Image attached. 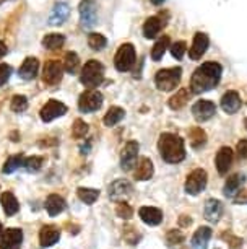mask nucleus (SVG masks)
Segmentation results:
<instances>
[{"mask_svg":"<svg viewBox=\"0 0 247 249\" xmlns=\"http://www.w3.org/2000/svg\"><path fill=\"white\" fill-rule=\"evenodd\" d=\"M210 238H212V228L200 227L192 236V241H190V244H192L194 249H207Z\"/></svg>","mask_w":247,"mask_h":249,"instance_id":"obj_24","label":"nucleus"},{"mask_svg":"<svg viewBox=\"0 0 247 249\" xmlns=\"http://www.w3.org/2000/svg\"><path fill=\"white\" fill-rule=\"evenodd\" d=\"M207 142V134L203 132L200 127H195L190 130V145H192L194 148H200L202 145H205Z\"/></svg>","mask_w":247,"mask_h":249,"instance_id":"obj_37","label":"nucleus"},{"mask_svg":"<svg viewBox=\"0 0 247 249\" xmlns=\"http://www.w3.org/2000/svg\"><path fill=\"white\" fill-rule=\"evenodd\" d=\"M77 194H78V199L82 202H85L86 205H91V204H95L98 200V197H99V191L90 189V187H78Z\"/></svg>","mask_w":247,"mask_h":249,"instance_id":"obj_33","label":"nucleus"},{"mask_svg":"<svg viewBox=\"0 0 247 249\" xmlns=\"http://www.w3.org/2000/svg\"><path fill=\"white\" fill-rule=\"evenodd\" d=\"M0 202H2V207L8 217L15 215L18 210H20V204H18L16 197L13 196L12 192H3L2 197H0Z\"/></svg>","mask_w":247,"mask_h":249,"instance_id":"obj_27","label":"nucleus"},{"mask_svg":"<svg viewBox=\"0 0 247 249\" xmlns=\"http://www.w3.org/2000/svg\"><path fill=\"white\" fill-rule=\"evenodd\" d=\"M38 69H39V62L36 57H28L25 59V62L20 67V72L18 75L23 78V80H34L36 75H38Z\"/></svg>","mask_w":247,"mask_h":249,"instance_id":"obj_23","label":"nucleus"},{"mask_svg":"<svg viewBox=\"0 0 247 249\" xmlns=\"http://www.w3.org/2000/svg\"><path fill=\"white\" fill-rule=\"evenodd\" d=\"M223 73V69L216 62H205L195 70L190 78V91L195 95H202L205 91H210L218 85Z\"/></svg>","mask_w":247,"mask_h":249,"instance_id":"obj_1","label":"nucleus"},{"mask_svg":"<svg viewBox=\"0 0 247 249\" xmlns=\"http://www.w3.org/2000/svg\"><path fill=\"white\" fill-rule=\"evenodd\" d=\"M181 77H182V69L172 67V69H163L156 73L155 83L158 90L161 91H171L179 85Z\"/></svg>","mask_w":247,"mask_h":249,"instance_id":"obj_4","label":"nucleus"},{"mask_svg":"<svg viewBox=\"0 0 247 249\" xmlns=\"http://www.w3.org/2000/svg\"><path fill=\"white\" fill-rule=\"evenodd\" d=\"M153 176V163L150 158L143 157L138 160L137 170H135V179L137 181H148Z\"/></svg>","mask_w":247,"mask_h":249,"instance_id":"obj_22","label":"nucleus"},{"mask_svg":"<svg viewBox=\"0 0 247 249\" xmlns=\"http://www.w3.org/2000/svg\"><path fill=\"white\" fill-rule=\"evenodd\" d=\"M65 43V36L64 35H57V33H52V35H46L43 37V46L46 49L55 51L60 49Z\"/></svg>","mask_w":247,"mask_h":249,"instance_id":"obj_31","label":"nucleus"},{"mask_svg":"<svg viewBox=\"0 0 247 249\" xmlns=\"http://www.w3.org/2000/svg\"><path fill=\"white\" fill-rule=\"evenodd\" d=\"M44 163V158L43 157H30L25 160V168L30 173H36L41 170V166H43Z\"/></svg>","mask_w":247,"mask_h":249,"instance_id":"obj_41","label":"nucleus"},{"mask_svg":"<svg viewBox=\"0 0 247 249\" xmlns=\"http://www.w3.org/2000/svg\"><path fill=\"white\" fill-rule=\"evenodd\" d=\"M2 230H3L2 228V223H0V238H2Z\"/></svg>","mask_w":247,"mask_h":249,"instance_id":"obj_52","label":"nucleus"},{"mask_svg":"<svg viewBox=\"0 0 247 249\" xmlns=\"http://www.w3.org/2000/svg\"><path fill=\"white\" fill-rule=\"evenodd\" d=\"M221 107L228 114H234L241 107V98L236 91H228L221 98Z\"/></svg>","mask_w":247,"mask_h":249,"instance_id":"obj_21","label":"nucleus"},{"mask_svg":"<svg viewBox=\"0 0 247 249\" xmlns=\"http://www.w3.org/2000/svg\"><path fill=\"white\" fill-rule=\"evenodd\" d=\"M221 212H223V205H221L220 200H216V199L207 200L205 209H203V213H205V218H207L208 222H218L221 217Z\"/></svg>","mask_w":247,"mask_h":249,"instance_id":"obj_25","label":"nucleus"},{"mask_svg":"<svg viewBox=\"0 0 247 249\" xmlns=\"http://www.w3.org/2000/svg\"><path fill=\"white\" fill-rule=\"evenodd\" d=\"M135 64V48L132 44H122L114 57V65L119 72H127Z\"/></svg>","mask_w":247,"mask_h":249,"instance_id":"obj_5","label":"nucleus"},{"mask_svg":"<svg viewBox=\"0 0 247 249\" xmlns=\"http://www.w3.org/2000/svg\"><path fill=\"white\" fill-rule=\"evenodd\" d=\"M215 163H216L218 173H220V175H226L232 164V150L230 147H221L220 152L216 153Z\"/></svg>","mask_w":247,"mask_h":249,"instance_id":"obj_17","label":"nucleus"},{"mask_svg":"<svg viewBox=\"0 0 247 249\" xmlns=\"http://www.w3.org/2000/svg\"><path fill=\"white\" fill-rule=\"evenodd\" d=\"M124 116H125V111L122 109V107L113 106V107H109V111H108V112H106V116H104V124L108 125V127H113V125L119 124V122L124 119Z\"/></svg>","mask_w":247,"mask_h":249,"instance_id":"obj_29","label":"nucleus"},{"mask_svg":"<svg viewBox=\"0 0 247 249\" xmlns=\"http://www.w3.org/2000/svg\"><path fill=\"white\" fill-rule=\"evenodd\" d=\"M208 44H210V39L205 33H197L194 36V43H192V48L189 49V57L192 60H198L202 59V55L207 53L208 49Z\"/></svg>","mask_w":247,"mask_h":249,"instance_id":"obj_15","label":"nucleus"},{"mask_svg":"<svg viewBox=\"0 0 247 249\" xmlns=\"http://www.w3.org/2000/svg\"><path fill=\"white\" fill-rule=\"evenodd\" d=\"M237 155H239V158H247V140H241L239 143H237Z\"/></svg>","mask_w":247,"mask_h":249,"instance_id":"obj_47","label":"nucleus"},{"mask_svg":"<svg viewBox=\"0 0 247 249\" xmlns=\"http://www.w3.org/2000/svg\"><path fill=\"white\" fill-rule=\"evenodd\" d=\"M215 112H216V106H215V103H212V101L202 100V101H197L192 106V114L198 122H205V121L212 119V117L215 116Z\"/></svg>","mask_w":247,"mask_h":249,"instance_id":"obj_14","label":"nucleus"},{"mask_svg":"<svg viewBox=\"0 0 247 249\" xmlns=\"http://www.w3.org/2000/svg\"><path fill=\"white\" fill-rule=\"evenodd\" d=\"M207 171L205 170H194L190 175L187 176V179H185V192L190 196H197L200 194L205 186H207Z\"/></svg>","mask_w":247,"mask_h":249,"instance_id":"obj_8","label":"nucleus"},{"mask_svg":"<svg viewBox=\"0 0 247 249\" xmlns=\"http://www.w3.org/2000/svg\"><path fill=\"white\" fill-rule=\"evenodd\" d=\"M18 168H25V157L23 155H16V157H10L3 164V173L10 175V173L16 171Z\"/></svg>","mask_w":247,"mask_h":249,"instance_id":"obj_34","label":"nucleus"},{"mask_svg":"<svg viewBox=\"0 0 247 249\" xmlns=\"http://www.w3.org/2000/svg\"><path fill=\"white\" fill-rule=\"evenodd\" d=\"M187 101H189V90L187 88H181V90L169 100V107L174 111L182 109V107L187 105Z\"/></svg>","mask_w":247,"mask_h":249,"instance_id":"obj_30","label":"nucleus"},{"mask_svg":"<svg viewBox=\"0 0 247 249\" xmlns=\"http://www.w3.org/2000/svg\"><path fill=\"white\" fill-rule=\"evenodd\" d=\"M102 106V95L96 90L83 91L78 98V107L82 112H95Z\"/></svg>","mask_w":247,"mask_h":249,"instance_id":"obj_6","label":"nucleus"},{"mask_svg":"<svg viewBox=\"0 0 247 249\" xmlns=\"http://www.w3.org/2000/svg\"><path fill=\"white\" fill-rule=\"evenodd\" d=\"M7 54V46L2 43V41H0V59L3 57V55Z\"/></svg>","mask_w":247,"mask_h":249,"instance_id":"obj_49","label":"nucleus"},{"mask_svg":"<svg viewBox=\"0 0 247 249\" xmlns=\"http://www.w3.org/2000/svg\"><path fill=\"white\" fill-rule=\"evenodd\" d=\"M115 213H117V217H120V218L129 220V218H132L133 209L127 204V202H119L117 209H115Z\"/></svg>","mask_w":247,"mask_h":249,"instance_id":"obj_42","label":"nucleus"},{"mask_svg":"<svg viewBox=\"0 0 247 249\" xmlns=\"http://www.w3.org/2000/svg\"><path fill=\"white\" fill-rule=\"evenodd\" d=\"M165 25H166V21H163L161 17H150L145 21V25H143V36H145L147 39H153V37H156L160 35V31L165 28Z\"/></svg>","mask_w":247,"mask_h":249,"instance_id":"obj_19","label":"nucleus"},{"mask_svg":"<svg viewBox=\"0 0 247 249\" xmlns=\"http://www.w3.org/2000/svg\"><path fill=\"white\" fill-rule=\"evenodd\" d=\"M104 80V67L101 62L91 59L85 64V67L82 69L80 73V82L85 85L88 90H95L96 87H99Z\"/></svg>","mask_w":247,"mask_h":249,"instance_id":"obj_3","label":"nucleus"},{"mask_svg":"<svg viewBox=\"0 0 247 249\" xmlns=\"http://www.w3.org/2000/svg\"><path fill=\"white\" fill-rule=\"evenodd\" d=\"M26 107H28V100H26V96H23V95H15L12 98V103H10V109L13 112H23V111H26Z\"/></svg>","mask_w":247,"mask_h":249,"instance_id":"obj_39","label":"nucleus"},{"mask_svg":"<svg viewBox=\"0 0 247 249\" xmlns=\"http://www.w3.org/2000/svg\"><path fill=\"white\" fill-rule=\"evenodd\" d=\"M3 2H5V0H0V5H2V3H3Z\"/></svg>","mask_w":247,"mask_h":249,"instance_id":"obj_54","label":"nucleus"},{"mask_svg":"<svg viewBox=\"0 0 247 249\" xmlns=\"http://www.w3.org/2000/svg\"><path fill=\"white\" fill-rule=\"evenodd\" d=\"M68 13H70V8L65 2H59L55 3L52 12L49 15V23L52 26H57V25H62V23L68 18Z\"/></svg>","mask_w":247,"mask_h":249,"instance_id":"obj_20","label":"nucleus"},{"mask_svg":"<svg viewBox=\"0 0 247 249\" xmlns=\"http://www.w3.org/2000/svg\"><path fill=\"white\" fill-rule=\"evenodd\" d=\"M80 21L83 28H93L98 21V5L96 0H82L80 7Z\"/></svg>","mask_w":247,"mask_h":249,"instance_id":"obj_7","label":"nucleus"},{"mask_svg":"<svg viewBox=\"0 0 247 249\" xmlns=\"http://www.w3.org/2000/svg\"><path fill=\"white\" fill-rule=\"evenodd\" d=\"M64 75V67L59 60H48L43 70V82L48 87H55L60 83Z\"/></svg>","mask_w":247,"mask_h":249,"instance_id":"obj_9","label":"nucleus"},{"mask_svg":"<svg viewBox=\"0 0 247 249\" xmlns=\"http://www.w3.org/2000/svg\"><path fill=\"white\" fill-rule=\"evenodd\" d=\"M12 75V67L7 64H0V87H3L8 82Z\"/></svg>","mask_w":247,"mask_h":249,"instance_id":"obj_46","label":"nucleus"},{"mask_svg":"<svg viewBox=\"0 0 247 249\" xmlns=\"http://www.w3.org/2000/svg\"><path fill=\"white\" fill-rule=\"evenodd\" d=\"M23 241V231L18 228H8L0 238V249H20Z\"/></svg>","mask_w":247,"mask_h":249,"instance_id":"obj_13","label":"nucleus"},{"mask_svg":"<svg viewBox=\"0 0 247 249\" xmlns=\"http://www.w3.org/2000/svg\"><path fill=\"white\" fill-rule=\"evenodd\" d=\"M138 215L150 227H156V225L163 222V212L160 209H156V207H142L138 210Z\"/></svg>","mask_w":247,"mask_h":249,"instance_id":"obj_18","label":"nucleus"},{"mask_svg":"<svg viewBox=\"0 0 247 249\" xmlns=\"http://www.w3.org/2000/svg\"><path fill=\"white\" fill-rule=\"evenodd\" d=\"M190 223H192V220H190L187 215H182V217H181V225H182V227H189Z\"/></svg>","mask_w":247,"mask_h":249,"instance_id":"obj_48","label":"nucleus"},{"mask_svg":"<svg viewBox=\"0 0 247 249\" xmlns=\"http://www.w3.org/2000/svg\"><path fill=\"white\" fill-rule=\"evenodd\" d=\"M244 125H246V129H247V119L244 121Z\"/></svg>","mask_w":247,"mask_h":249,"instance_id":"obj_53","label":"nucleus"},{"mask_svg":"<svg viewBox=\"0 0 247 249\" xmlns=\"http://www.w3.org/2000/svg\"><path fill=\"white\" fill-rule=\"evenodd\" d=\"M167 48H169V37H167V36H163L161 39H158V41H156V44L153 46V49H151V59L155 60V62H158V60H161Z\"/></svg>","mask_w":247,"mask_h":249,"instance_id":"obj_32","label":"nucleus"},{"mask_svg":"<svg viewBox=\"0 0 247 249\" xmlns=\"http://www.w3.org/2000/svg\"><path fill=\"white\" fill-rule=\"evenodd\" d=\"M158 148H160L161 158L166 163L176 164L181 163L185 158V148L184 140L176 134H161L160 140H158Z\"/></svg>","mask_w":247,"mask_h":249,"instance_id":"obj_2","label":"nucleus"},{"mask_svg":"<svg viewBox=\"0 0 247 249\" xmlns=\"http://www.w3.org/2000/svg\"><path fill=\"white\" fill-rule=\"evenodd\" d=\"M59 238H60V230L57 227H54V225H46V227L41 228L39 241L43 248L54 246V244L59 241Z\"/></svg>","mask_w":247,"mask_h":249,"instance_id":"obj_16","label":"nucleus"},{"mask_svg":"<svg viewBox=\"0 0 247 249\" xmlns=\"http://www.w3.org/2000/svg\"><path fill=\"white\" fill-rule=\"evenodd\" d=\"M133 187L129 181L125 179H117L109 186V197L114 202H125L132 196Z\"/></svg>","mask_w":247,"mask_h":249,"instance_id":"obj_10","label":"nucleus"},{"mask_svg":"<svg viewBox=\"0 0 247 249\" xmlns=\"http://www.w3.org/2000/svg\"><path fill=\"white\" fill-rule=\"evenodd\" d=\"M163 2H165V0H151V3H153V5H161Z\"/></svg>","mask_w":247,"mask_h":249,"instance_id":"obj_51","label":"nucleus"},{"mask_svg":"<svg viewBox=\"0 0 247 249\" xmlns=\"http://www.w3.org/2000/svg\"><path fill=\"white\" fill-rule=\"evenodd\" d=\"M124 238L127 239V243L130 244H137L140 239V234L135 231L133 227H125L124 228Z\"/></svg>","mask_w":247,"mask_h":249,"instance_id":"obj_45","label":"nucleus"},{"mask_svg":"<svg viewBox=\"0 0 247 249\" xmlns=\"http://www.w3.org/2000/svg\"><path fill=\"white\" fill-rule=\"evenodd\" d=\"M221 238L226 241L230 249H242V239L239 236H234L232 233H223Z\"/></svg>","mask_w":247,"mask_h":249,"instance_id":"obj_43","label":"nucleus"},{"mask_svg":"<svg viewBox=\"0 0 247 249\" xmlns=\"http://www.w3.org/2000/svg\"><path fill=\"white\" fill-rule=\"evenodd\" d=\"M65 207H67L65 205V200L57 194L49 196L48 200H46V210H48V213L50 217H55V215L62 213L65 210Z\"/></svg>","mask_w":247,"mask_h":249,"instance_id":"obj_26","label":"nucleus"},{"mask_svg":"<svg viewBox=\"0 0 247 249\" xmlns=\"http://www.w3.org/2000/svg\"><path fill=\"white\" fill-rule=\"evenodd\" d=\"M242 184H244V176L242 175H232L231 178H228V181L225 184V196L232 199V197L239 192Z\"/></svg>","mask_w":247,"mask_h":249,"instance_id":"obj_28","label":"nucleus"},{"mask_svg":"<svg viewBox=\"0 0 247 249\" xmlns=\"http://www.w3.org/2000/svg\"><path fill=\"white\" fill-rule=\"evenodd\" d=\"M166 243L169 248L179 246V244L184 243V234L181 233L179 230H171V231H167L166 234Z\"/></svg>","mask_w":247,"mask_h":249,"instance_id":"obj_38","label":"nucleus"},{"mask_svg":"<svg viewBox=\"0 0 247 249\" xmlns=\"http://www.w3.org/2000/svg\"><path fill=\"white\" fill-rule=\"evenodd\" d=\"M80 67V59L75 53H67L64 57V69L67 70L70 75H75Z\"/></svg>","mask_w":247,"mask_h":249,"instance_id":"obj_35","label":"nucleus"},{"mask_svg":"<svg viewBox=\"0 0 247 249\" xmlns=\"http://www.w3.org/2000/svg\"><path fill=\"white\" fill-rule=\"evenodd\" d=\"M138 143L130 140V142L125 143V147L122 150V155H120V168L124 171H130L133 168L135 161H137V155H138Z\"/></svg>","mask_w":247,"mask_h":249,"instance_id":"obj_12","label":"nucleus"},{"mask_svg":"<svg viewBox=\"0 0 247 249\" xmlns=\"http://www.w3.org/2000/svg\"><path fill=\"white\" fill-rule=\"evenodd\" d=\"M185 43L184 41H178V43H174L171 46V54H172V57H176L178 60H181L184 57V54H185Z\"/></svg>","mask_w":247,"mask_h":249,"instance_id":"obj_44","label":"nucleus"},{"mask_svg":"<svg viewBox=\"0 0 247 249\" xmlns=\"http://www.w3.org/2000/svg\"><path fill=\"white\" fill-rule=\"evenodd\" d=\"M106 44H108V39L102 35H99V33H91V35L88 36V46H90L93 51L104 49Z\"/></svg>","mask_w":247,"mask_h":249,"instance_id":"obj_36","label":"nucleus"},{"mask_svg":"<svg viewBox=\"0 0 247 249\" xmlns=\"http://www.w3.org/2000/svg\"><path fill=\"white\" fill-rule=\"evenodd\" d=\"M88 134V124L85 121L82 119H77L75 122H73L72 125V135L75 139H83L85 135Z\"/></svg>","mask_w":247,"mask_h":249,"instance_id":"obj_40","label":"nucleus"},{"mask_svg":"<svg viewBox=\"0 0 247 249\" xmlns=\"http://www.w3.org/2000/svg\"><path fill=\"white\" fill-rule=\"evenodd\" d=\"M65 112H67V106H65L64 103H60L57 100H49L43 107H41L39 116L44 122H50L60 116H64Z\"/></svg>","mask_w":247,"mask_h":249,"instance_id":"obj_11","label":"nucleus"},{"mask_svg":"<svg viewBox=\"0 0 247 249\" xmlns=\"http://www.w3.org/2000/svg\"><path fill=\"white\" fill-rule=\"evenodd\" d=\"M90 147H91L90 142H88L86 145H83V147H82V153H88V152H90Z\"/></svg>","mask_w":247,"mask_h":249,"instance_id":"obj_50","label":"nucleus"}]
</instances>
